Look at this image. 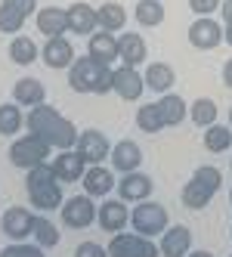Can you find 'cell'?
Masks as SVG:
<instances>
[{
  "instance_id": "obj_32",
  "label": "cell",
  "mask_w": 232,
  "mask_h": 257,
  "mask_svg": "<svg viewBox=\"0 0 232 257\" xmlns=\"http://www.w3.org/2000/svg\"><path fill=\"white\" fill-rule=\"evenodd\" d=\"M25 118L28 115H22L19 102H4V105H0V134H4V137H16L25 127Z\"/></svg>"
},
{
  "instance_id": "obj_36",
  "label": "cell",
  "mask_w": 232,
  "mask_h": 257,
  "mask_svg": "<svg viewBox=\"0 0 232 257\" xmlns=\"http://www.w3.org/2000/svg\"><path fill=\"white\" fill-rule=\"evenodd\" d=\"M0 257H47V251L41 245H31V242H10Z\"/></svg>"
},
{
  "instance_id": "obj_40",
  "label": "cell",
  "mask_w": 232,
  "mask_h": 257,
  "mask_svg": "<svg viewBox=\"0 0 232 257\" xmlns=\"http://www.w3.org/2000/svg\"><path fill=\"white\" fill-rule=\"evenodd\" d=\"M0 4L13 7L16 13H22L25 19H28V16H38V0H0Z\"/></svg>"
},
{
  "instance_id": "obj_35",
  "label": "cell",
  "mask_w": 232,
  "mask_h": 257,
  "mask_svg": "<svg viewBox=\"0 0 232 257\" xmlns=\"http://www.w3.org/2000/svg\"><path fill=\"white\" fill-rule=\"evenodd\" d=\"M22 25H25V16L22 13H16L7 4H0V31H4V34H19Z\"/></svg>"
},
{
  "instance_id": "obj_19",
  "label": "cell",
  "mask_w": 232,
  "mask_h": 257,
  "mask_svg": "<svg viewBox=\"0 0 232 257\" xmlns=\"http://www.w3.org/2000/svg\"><path fill=\"white\" fill-rule=\"evenodd\" d=\"M158 248H161V257H189L192 251V232L189 226L176 223V226H167L161 242H158Z\"/></svg>"
},
{
  "instance_id": "obj_28",
  "label": "cell",
  "mask_w": 232,
  "mask_h": 257,
  "mask_svg": "<svg viewBox=\"0 0 232 257\" xmlns=\"http://www.w3.org/2000/svg\"><path fill=\"white\" fill-rule=\"evenodd\" d=\"M167 10L161 7V0H139L136 10H133V19L142 25V28H158L164 22Z\"/></svg>"
},
{
  "instance_id": "obj_9",
  "label": "cell",
  "mask_w": 232,
  "mask_h": 257,
  "mask_svg": "<svg viewBox=\"0 0 232 257\" xmlns=\"http://www.w3.org/2000/svg\"><path fill=\"white\" fill-rule=\"evenodd\" d=\"M34 217L28 208H19L13 205L4 211V217H0V229H4V235L10 238V242H25V238L34 235Z\"/></svg>"
},
{
  "instance_id": "obj_16",
  "label": "cell",
  "mask_w": 232,
  "mask_h": 257,
  "mask_svg": "<svg viewBox=\"0 0 232 257\" xmlns=\"http://www.w3.org/2000/svg\"><path fill=\"white\" fill-rule=\"evenodd\" d=\"M109 161H112V171H118L121 177L124 174H133V171H139V164H142V149L133 140H118L112 146Z\"/></svg>"
},
{
  "instance_id": "obj_1",
  "label": "cell",
  "mask_w": 232,
  "mask_h": 257,
  "mask_svg": "<svg viewBox=\"0 0 232 257\" xmlns=\"http://www.w3.org/2000/svg\"><path fill=\"white\" fill-rule=\"evenodd\" d=\"M25 127H28V134H34V137H41L44 143H50L56 152H62V149H75L78 146V137H81V131L75 124H71L59 108H53V105H34L31 112H28V118H25Z\"/></svg>"
},
{
  "instance_id": "obj_33",
  "label": "cell",
  "mask_w": 232,
  "mask_h": 257,
  "mask_svg": "<svg viewBox=\"0 0 232 257\" xmlns=\"http://www.w3.org/2000/svg\"><path fill=\"white\" fill-rule=\"evenodd\" d=\"M189 118H192V124H198L201 131H207L210 124H217V102L207 99V96L192 99V105H189Z\"/></svg>"
},
{
  "instance_id": "obj_23",
  "label": "cell",
  "mask_w": 232,
  "mask_h": 257,
  "mask_svg": "<svg viewBox=\"0 0 232 257\" xmlns=\"http://www.w3.org/2000/svg\"><path fill=\"white\" fill-rule=\"evenodd\" d=\"M142 81H146V87L152 90V93L164 96V93H170L173 84H176V71L167 62H149L146 71H142Z\"/></svg>"
},
{
  "instance_id": "obj_42",
  "label": "cell",
  "mask_w": 232,
  "mask_h": 257,
  "mask_svg": "<svg viewBox=\"0 0 232 257\" xmlns=\"http://www.w3.org/2000/svg\"><path fill=\"white\" fill-rule=\"evenodd\" d=\"M223 84L232 90V59H226V65H223Z\"/></svg>"
},
{
  "instance_id": "obj_6",
  "label": "cell",
  "mask_w": 232,
  "mask_h": 257,
  "mask_svg": "<svg viewBox=\"0 0 232 257\" xmlns=\"http://www.w3.org/2000/svg\"><path fill=\"white\" fill-rule=\"evenodd\" d=\"M105 248H109V257H161V248L152 238L136 232H118Z\"/></svg>"
},
{
  "instance_id": "obj_41",
  "label": "cell",
  "mask_w": 232,
  "mask_h": 257,
  "mask_svg": "<svg viewBox=\"0 0 232 257\" xmlns=\"http://www.w3.org/2000/svg\"><path fill=\"white\" fill-rule=\"evenodd\" d=\"M220 16H223V25H232V0L220 4Z\"/></svg>"
},
{
  "instance_id": "obj_44",
  "label": "cell",
  "mask_w": 232,
  "mask_h": 257,
  "mask_svg": "<svg viewBox=\"0 0 232 257\" xmlns=\"http://www.w3.org/2000/svg\"><path fill=\"white\" fill-rule=\"evenodd\" d=\"M223 41H226V44L232 47V25H226V38H223Z\"/></svg>"
},
{
  "instance_id": "obj_34",
  "label": "cell",
  "mask_w": 232,
  "mask_h": 257,
  "mask_svg": "<svg viewBox=\"0 0 232 257\" xmlns=\"http://www.w3.org/2000/svg\"><path fill=\"white\" fill-rule=\"evenodd\" d=\"M31 238H34V245H41L44 251H50V248L59 245V226L53 223L47 214H41L38 220H34V235Z\"/></svg>"
},
{
  "instance_id": "obj_22",
  "label": "cell",
  "mask_w": 232,
  "mask_h": 257,
  "mask_svg": "<svg viewBox=\"0 0 232 257\" xmlns=\"http://www.w3.org/2000/svg\"><path fill=\"white\" fill-rule=\"evenodd\" d=\"M13 102H19L25 108L44 105L47 102V84L38 81V78H19L13 84Z\"/></svg>"
},
{
  "instance_id": "obj_29",
  "label": "cell",
  "mask_w": 232,
  "mask_h": 257,
  "mask_svg": "<svg viewBox=\"0 0 232 257\" xmlns=\"http://www.w3.org/2000/svg\"><path fill=\"white\" fill-rule=\"evenodd\" d=\"M204 149L213 152V155H220V152H229L232 149V127L229 124H210L207 131H204Z\"/></svg>"
},
{
  "instance_id": "obj_8",
  "label": "cell",
  "mask_w": 232,
  "mask_h": 257,
  "mask_svg": "<svg viewBox=\"0 0 232 257\" xmlns=\"http://www.w3.org/2000/svg\"><path fill=\"white\" fill-rule=\"evenodd\" d=\"M226 25H220L217 19H210V16H198L192 25H189V44L195 50H213L226 44Z\"/></svg>"
},
{
  "instance_id": "obj_5",
  "label": "cell",
  "mask_w": 232,
  "mask_h": 257,
  "mask_svg": "<svg viewBox=\"0 0 232 257\" xmlns=\"http://www.w3.org/2000/svg\"><path fill=\"white\" fill-rule=\"evenodd\" d=\"M130 226L136 235H146V238H155V235H164L167 229V208L158 205V201H139V205L130 211Z\"/></svg>"
},
{
  "instance_id": "obj_13",
  "label": "cell",
  "mask_w": 232,
  "mask_h": 257,
  "mask_svg": "<svg viewBox=\"0 0 232 257\" xmlns=\"http://www.w3.org/2000/svg\"><path fill=\"white\" fill-rule=\"evenodd\" d=\"M152 189H155L152 177H146L142 171L124 174V177L118 180V198H121V201H127V205H139V201H149Z\"/></svg>"
},
{
  "instance_id": "obj_14",
  "label": "cell",
  "mask_w": 232,
  "mask_h": 257,
  "mask_svg": "<svg viewBox=\"0 0 232 257\" xmlns=\"http://www.w3.org/2000/svg\"><path fill=\"white\" fill-rule=\"evenodd\" d=\"M96 223L105 229V232H124V226L130 223V208H127V201H121V198H105L102 205H99V214H96Z\"/></svg>"
},
{
  "instance_id": "obj_17",
  "label": "cell",
  "mask_w": 232,
  "mask_h": 257,
  "mask_svg": "<svg viewBox=\"0 0 232 257\" xmlns=\"http://www.w3.org/2000/svg\"><path fill=\"white\" fill-rule=\"evenodd\" d=\"M78 59L75 47H71L68 38H50L44 44V65L53 68V71H62V68H71Z\"/></svg>"
},
{
  "instance_id": "obj_31",
  "label": "cell",
  "mask_w": 232,
  "mask_h": 257,
  "mask_svg": "<svg viewBox=\"0 0 232 257\" xmlns=\"http://www.w3.org/2000/svg\"><path fill=\"white\" fill-rule=\"evenodd\" d=\"M10 59L16 65H31V62L41 59V47L31 38H25V34H19V38H13V44H10Z\"/></svg>"
},
{
  "instance_id": "obj_43",
  "label": "cell",
  "mask_w": 232,
  "mask_h": 257,
  "mask_svg": "<svg viewBox=\"0 0 232 257\" xmlns=\"http://www.w3.org/2000/svg\"><path fill=\"white\" fill-rule=\"evenodd\" d=\"M189 257H213V254L204 251V248H198V251H189Z\"/></svg>"
},
{
  "instance_id": "obj_25",
  "label": "cell",
  "mask_w": 232,
  "mask_h": 257,
  "mask_svg": "<svg viewBox=\"0 0 232 257\" xmlns=\"http://www.w3.org/2000/svg\"><path fill=\"white\" fill-rule=\"evenodd\" d=\"M93 28H99L96 10L90 4H71L68 7V31L71 34H93Z\"/></svg>"
},
{
  "instance_id": "obj_4",
  "label": "cell",
  "mask_w": 232,
  "mask_h": 257,
  "mask_svg": "<svg viewBox=\"0 0 232 257\" xmlns=\"http://www.w3.org/2000/svg\"><path fill=\"white\" fill-rule=\"evenodd\" d=\"M50 152H53L50 143H44L41 137H34V134H22L19 140H13V146H10V161L28 174L34 168H41V164H50V158H53Z\"/></svg>"
},
{
  "instance_id": "obj_39",
  "label": "cell",
  "mask_w": 232,
  "mask_h": 257,
  "mask_svg": "<svg viewBox=\"0 0 232 257\" xmlns=\"http://www.w3.org/2000/svg\"><path fill=\"white\" fill-rule=\"evenodd\" d=\"M223 0H189V10L198 13V16H210V13H220Z\"/></svg>"
},
{
  "instance_id": "obj_7",
  "label": "cell",
  "mask_w": 232,
  "mask_h": 257,
  "mask_svg": "<svg viewBox=\"0 0 232 257\" xmlns=\"http://www.w3.org/2000/svg\"><path fill=\"white\" fill-rule=\"evenodd\" d=\"M59 214H62V223L65 226H71V229H87L96 220L99 205H93V198L84 192V195H71L65 205L59 208Z\"/></svg>"
},
{
  "instance_id": "obj_11",
  "label": "cell",
  "mask_w": 232,
  "mask_h": 257,
  "mask_svg": "<svg viewBox=\"0 0 232 257\" xmlns=\"http://www.w3.org/2000/svg\"><path fill=\"white\" fill-rule=\"evenodd\" d=\"M99 68H102V62H96L93 56H78L75 65L68 68V87L75 90V93H93Z\"/></svg>"
},
{
  "instance_id": "obj_46",
  "label": "cell",
  "mask_w": 232,
  "mask_h": 257,
  "mask_svg": "<svg viewBox=\"0 0 232 257\" xmlns=\"http://www.w3.org/2000/svg\"><path fill=\"white\" fill-rule=\"evenodd\" d=\"M229 205H232V189H229Z\"/></svg>"
},
{
  "instance_id": "obj_10",
  "label": "cell",
  "mask_w": 232,
  "mask_h": 257,
  "mask_svg": "<svg viewBox=\"0 0 232 257\" xmlns=\"http://www.w3.org/2000/svg\"><path fill=\"white\" fill-rule=\"evenodd\" d=\"M50 168H53L59 183H81L87 174V161L81 158L78 149H62L50 158Z\"/></svg>"
},
{
  "instance_id": "obj_45",
  "label": "cell",
  "mask_w": 232,
  "mask_h": 257,
  "mask_svg": "<svg viewBox=\"0 0 232 257\" xmlns=\"http://www.w3.org/2000/svg\"><path fill=\"white\" fill-rule=\"evenodd\" d=\"M229 127H232V108H229Z\"/></svg>"
},
{
  "instance_id": "obj_38",
  "label": "cell",
  "mask_w": 232,
  "mask_h": 257,
  "mask_svg": "<svg viewBox=\"0 0 232 257\" xmlns=\"http://www.w3.org/2000/svg\"><path fill=\"white\" fill-rule=\"evenodd\" d=\"M75 257H109V248H102L99 242H81L75 248Z\"/></svg>"
},
{
  "instance_id": "obj_37",
  "label": "cell",
  "mask_w": 232,
  "mask_h": 257,
  "mask_svg": "<svg viewBox=\"0 0 232 257\" xmlns=\"http://www.w3.org/2000/svg\"><path fill=\"white\" fill-rule=\"evenodd\" d=\"M93 93H96V96L115 93V68H112V65H102V68H99V78H96Z\"/></svg>"
},
{
  "instance_id": "obj_30",
  "label": "cell",
  "mask_w": 232,
  "mask_h": 257,
  "mask_svg": "<svg viewBox=\"0 0 232 257\" xmlns=\"http://www.w3.org/2000/svg\"><path fill=\"white\" fill-rule=\"evenodd\" d=\"M136 127L142 134H158V131H164V118H161V108H158V102H142L136 108Z\"/></svg>"
},
{
  "instance_id": "obj_27",
  "label": "cell",
  "mask_w": 232,
  "mask_h": 257,
  "mask_svg": "<svg viewBox=\"0 0 232 257\" xmlns=\"http://www.w3.org/2000/svg\"><path fill=\"white\" fill-rule=\"evenodd\" d=\"M96 19H99V31H121L124 25H127V10H124L121 4H102L96 10Z\"/></svg>"
},
{
  "instance_id": "obj_3",
  "label": "cell",
  "mask_w": 232,
  "mask_h": 257,
  "mask_svg": "<svg viewBox=\"0 0 232 257\" xmlns=\"http://www.w3.org/2000/svg\"><path fill=\"white\" fill-rule=\"evenodd\" d=\"M220 186H223L220 168H213V164H201V168L192 174V180L183 186L180 198H183V205L189 211H201V208L210 205V198L220 192Z\"/></svg>"
},
{
  "instance_id": "obj_12",
  "label": "cell",
  "mask_w": 232,
  "mask_h": 257,
  "mask_svg": "<svg viewBox=\"0 0 232 257\" xmlns=\"http://www.w3.org/2000/svg\"><path fill=\"white\" fill-rule=\"evenodd\" d=\"M75 149L81 152V158L87 161V168H90V164H102L105 158L112 155V143L105 140V134L102 131H81V137H78V146Z\"/></svg>"
},
{
  "instance_id": "obj_2",
  "label": "cell",
  "mask_w": 232,
  "mask_h": 257,
  "mask_svg": "<svg viewBox=\"0 0 232 257\" xmlns=\"http://www.w3.org/2000/svg\"><path fill=\"white\" fill-rule=\"evenodd\" d=\"M25 189H28L31 208H38L41 214L59 211V208L65 205L62 186H59V180H56V174H53L50 164H41V168H34V171L25 174Z\"/></svg>"
},
{
  "instance_id": "obj_47",
  "label": "cell",
  "mask_w": 232,
  "mask_h": 257,
  "mask_svg": "<svg viewBox=\"0 0 232 257\" xmlns=\"http://www.w3.org/2000/svg\"><path fill=\"white\" fill-rule=\"evenodd\" d=\"M229 168H232V161H229Z\"/></svg>"
},
{
  "instance_id": "obj_15",
  "label": "cell",
  "mask_w": 232,
  "mask_h": 257,
  "mask_svg": "<svg viewBox=\"0 0 232 257\" xmlns=\"http://www.w3.org/2000/svg\"><path fill=\"white\" fill-rule=\"evenodd\" d=\"M81 186H84V192L90 198H105L118 186V180H115L112 168H105V164H90L87 174H84V180H81Z\"/></svg>"
},
{
  "instance_id": "obj_24",
  "label": "cell",
  "mask_w": 232,
  "mask_h": 257,
  "mask_svg": "<svg viewBox=\"0 0 232 257\" xmlns=\"http://www.w3.org/2000/svg\"><path fill=\"white\" fill-rule=\"evenodd\" d=\"M87 56H93L102 65H112L118 59V38H115V34H109V31L90 34V41H87Z\"/></svg>"
},
{
  "instance_id": "obj_20",
  "label": "cell",
  "mask_w": 232,
  "mask_h": 257,
  "mask_svg": "<svg viewBox=\"0 0 232 257\" xmlns=\"http://www.w3.org/2000/svg\"><path fill=\"white\" fill-rule=\"evenodd\" d=\"M142 87H146V81H142V75L133 65H118L115 68V93L124 102H136L142 96Z\"/></svg>"
},
{
  "instance_id": "obj_26",
  "label": "cell",
  "mask_w": 232,
  "mask_h": 257,
  "mask_svg": "<svg viewBox=\"0 0 232 257\" xmlns=\"http://www.w3.org/2000/svg\"><path fill=\"white\" fill-rule=\"evenodd\" d=\"M158 108H161V118H164L167 127H176V124H183L189 118V102L180 93H173V90L158 99Z\"/></svg>"
},
{
  "instance_id": "obj_18",
  "label": "cell",
  "mask_w": 232,
  "mask_h": 257,
  "mask_svg": "<svg viewBox=\"0 0 232 257\" xmlns=\"http://www.w3.org/2000/svg\"><path fill=\"white\" fill-rule=\"evenodd\" d=\"M118 59L124 62V65H142L149 59V44H146V38L142 34H136V31H124L121 38H118Z\"/></svg>"
},
{
  "instance_id": "obj_21",
  "label": "cell",
  "mask_w": 232,
  "mask_h": 257,
  "mask_svg": "<svg viewBox=\"0 0 232 257\" xmlns=\"http://www.w3.org/2000/svg\"><path fill=\"white\" fill-rule=\"evenodd\" d=\"M34 22H38L41 34H47V41L50 38H62V34L68 31V10H62V7H44V10H38Z\"/></svg>"
}]
</instances>
